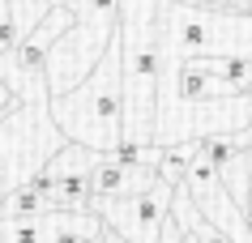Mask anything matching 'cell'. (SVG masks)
<instances>
[{"label": "cell", "mask_w": 252, "mask_h": 243, "mask_svg": "<svg viewBox=\"0 0 252 243\" xmlns=\"http://www.w3.org/2000/svg\"><path fill=\"white\" fill-rule=\"evenodd\" d=\"M235 141L244 149H252V98H248V111H244V120H239V128H235Z\"/></svg>", "instance_id": "5"}, {"label": "cell", "mask_w": 252, "mask_h": 243, "mask_svg": "<svg viewBox=\"0 0 252 243\" xmlns=\"http://www.w3.org/2000/svg\"><path fill=\"white\" fill-rule=\"evenodd\" d=\"M244 205H248V209H252V175H248V201H244ZM244 205H239V209H244Z\"/></svg>", "instance_id": "7"}, {"label": "cell", "mask_w": 252, "mask_h": 243, "mask_svg": "<svg viewBox=\"0 0 252 243\" xmlns=\"http://www.w3.org/2000/svg\"><path fill=\"white\" fill-rule=\"evenodd\" d=\"M47 115L73 145H86L94 154H111L124 136V47L120 30L98 55V64L86 73L81 85L68 94H56L47 103Z\"/></svg>", "instance_id": "1"}, {"label": "cell", "mask_w": 252, "mask_h": 243, "mask_svg": "<svg viewBox=\"0 0 252 243\" xmlns=\"http://www.w3.org/2000/svg\"><path fill=\"white\" fill-rule=\"evenodd\" d=\"M98 158H103V154H94V149H86V145H73V141H68L64 149H56L52 158L43 162L39 171L47 179H68V175H90L94 166H98Z\"/></svg>", "instance_id": "3"}, {"label": "cell", "mask_w": 252, "mask_h": 243, "mask_svg": "<svg viewBox=\"0 0 252 243\" xmlns=\"http://www.w3.org/2000/svg\"><path fill=\"white\" fill-rule=\"evenodd\" d=\"M184 4H205V0H184Z\"/></svg>", "instance_id": "8"}, {"label": "cell", "mask_w": 252, "mask_h": 243, "mask_svg": "<svg viewBox=\"0 0 252 243\" xmlns=\"http://www.w3.org/2000/svg\"><path fill=\"white\" fill-rule=\"evenodd\" d=\"M98 243H111V239H107V235H103V239H98Z\"/></svg>", "instance_id": "9"}, {"label": "cell", "mask_w": 252, "mask_h": 243, "mask_svg": "<svg viewBox=\"0 0 252 243\" xmlns=\"http://www.w3.org/2000/svg\"><path fill=\"white\" fill-rule=\"evenodd\" d=\"M201 9H210V13H226V17H252V0H205Z\"/></svg>", "instance_id": "4"}, {"label": "cell", "mask_w": 252, "mask_h": 243, "mask_svg": "<svg viewBox=\"0 0 252 243\" xmlns=\"http://www.w3.org/2000/svg\"><path fill=\"white\" fill-rule=\"evenodd\" d=\"M0 115H13V90L4 85V77H0Z\"/></svg>", "instance_id": "6"}, {"label": "cell", "mask_w": 252, "mask_h": 243, "mask_svg": "<svg viewBox=\"0 0 252 243\" xmlns=\"http://www.w3.org/2000/svg\"><path fill=\"white\" fill-rule=\"evenodd\" d=\"M4 120H9V115H0V124H4Z\"/></svg>", "instance_id": "10"}, {"label": "cell", "mask_w": 252, "mask_h": 243, "mask_svg": "<svg viewBox=\"0 0 252 243\" xmlns=\"http://www.w3.org/2000/svg\"><path fill=\"white\" fill-rule=\"evenodd\" d=\"M180 188H167V184H154L150 192H137V196H111V201H90V214L103 222L107 230H116L120 243H158L162 222L171 214V201Z\"/></svg>", "instance_id": "2"}]
</instances>
